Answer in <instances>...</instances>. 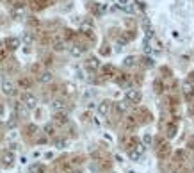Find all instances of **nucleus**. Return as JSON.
<instances>
[{"mask_svg": "<svg viewBox=\"0 0 194 173\" xmlns=\"http://www.w3.org/2000/svg\"><path fill=\"white\" fill-rule=\"evenodd\" d=\"M22 41L25 43V45H32V41H34V34L32 32H23V36H22Z\"/></svg>", "mask_w": 194, "mask_h": 173, "instance_id": "obj_14", "label": "nucleus"}, {"mask_svg": "<svg viewBox=\"0 0 194 173\" xmlns=\"http://www.w3.org/2000/svg\"><path fill=\"white\" fill-rule=\"evenodd\" d=\"M135 62H137V59H135V57H134V56H128V57H125V61H123V64H125L127 68H130V66H134Z\"/></svg>", "mask_w": 194, "mask_h": 173, "instance_id": "obj_16", "label": "nucleus"}, {"mask_svg": "<svg viewBox=\"0 0 194 173\" xmlns=\"http://www.w3.org/2000/svg\"><path fill=\"white\" fill-rule=\"evenodd\" d=\"M86 68L91 70V72H94V70H98V68H100V61H98L96 57H89L87 61H86Z\"/></svg>", "mask_w": 194, "mask_h": 173, "instance_id": "obj_6", "label": "nucleus"}, {"mask_svg": "<svg viewBox=\"0 0 194 173\" xmlns=\"http://www.w3.org/2000/svg\"><path fill=\"white\" fill-rule=\"evenodd\" d=\"M18 112H20V114H27V107L23 105V104H20V105H18Z\"/></svg>", "mask_w": 194, "mask_h": 173, "instance_id": "obj_23", "label": "nucleus"}, {"mask_svg": "<svg viewBox=\"0 0 194 173\" xmlns=\"http://www.w3.org/2000/svg\"><path fill=\"white\" fill-rule=\"evenodd\" d=\"M2 91H4L7 96H13L14 93H16V89H14V84L9 82V80H4V82H2Z\"/></svg>", "mask_w": 194, "mask_h": 173, "instance_id": "obj_4", "label": "nucleus"}, {"mask_svg": "<svg viewBox=\"0 0 194 173\" xmlns=\"http://www.w3.org/2000/svg\"><path fill=\"white\" fill-rule=\"evenodd\" d=\"M55 122H59V123H66L68 120H66V114H55Z\"/></svg>", "mask_w": 194, "mask_h": 173, "instance_id": "obj_21", "label": "nucleus"}, {"mask_svg": "<svg viewBox=\"0 0 194 173\" xmlns=\"http://www.w3.org/2000/svg\"><path fill=\"white\" fill-rule=\"evenodd\" d=\"M107 11V4H94V14H103Z\"/></svg>", "mask_w": 194, "mask_h": 173, "instance_id": "obj_15", "label": "nucleus"}, {"mask_svg": "<svg viewBox=\"0 0 194 173\" xmlns=\"http://www.w3.org/2000/svg\"><path fill=\"white\" fill-rule=\"evenodd\" d=\"M6 46L9 50H16L18 46H20V39L18 38H7L6 39Z\"/></svg>", "mask_w": 194, "mask_h": 173, "instance_id": "obj_9", "label": "nucleus"}, {"mask_svg": "<svg viewBox=\"0 0 194 173\" xmlns=\"http://www.w3.org/2000/svg\"><path fill=\"white\" fill-rule=\"evenodd\" d=\"M144 154V146L143 145H137L134 150H130L128 152V155H130V159L132 161H137V159H141V155Z\"/></svg>", "mask_w": 194, "mask_h": 173, "instance_id": "obj_3", "label": "nucleus"}, {"mask_svg": "<svg viewBox=\"0 0 194 173\" xmlns=\"http://www.w3.org/2000/svg\"><path fill=\"white\" fill-rule=\"evenodd\" d=\"M2 161H4V164H6V166H11L13 161H14L13 152H4V154H2Z\"/></svg>", "mask_w": 194, "mask_h": 173, "instance_id": "obj_12", "label": "nucleus"}, {"mask_svg": "<svg viewBox=\"0 0 194 173\" xmlns=\"http://www.w3.org/2000/svg\"><path fill=\"white\" fill-rule=\"evenodd\" d=\"M111 111V102H102L100 105H98V112H100V114H107V112Z\"/></svg>", "mask_w": 194, "mask_h": 173, "instance_id": "obj_13", "label": "nucleus"}, {"mask_svg": "<svg viewBox=\"0 0 194 173\" xmlns=\"http://www.w3.org/2000/svg\"><path fill=\"white\" fill-rule=\"evenodd\" d=\"M11 14H13V18H16V20H20V18H23V16H25V7H23V6L14 7Z\"/></svg>", "mask_w": 194, "mask_h": 173, "instance_id": "obj_11", "label": "nucleus"}, {"mask_svg": "<svg viewBox=\"0 0 194 173\" xmlns=\"http://www.w3.org/2000/svg\"><path fill=\"white\" fill-rule=\"evenodd\" d=\"M103 72H105V73H112V72H114V68H112V66H105V68H103Z\"/></svg>", "mask_w": 194, "mask_h": 173, "instance_id": "obj_27", "label": "nucleus"}, {"mask_svg": "<svg viewBox=\"0 0 194 173\" xmlns=\"http://www.w3.org/2000/svg\"><path fill=\"white\" fill-rule=\"evenodd\" d=\"M73 173H80V171H73Z\"/></svg>", "mask_w": 194, "mask_h": 173, "instance_id": "obj_30", "label": "nucleus"}, {"mask_svg": "<svg viewBox=\"0 0 194 173\" xmlns=\"http://www.w3.org/2000/svg\"><path fill=\"white\" fill-rule=\"evenodd\" d=\"M45 132H46V134H54V125H50V123H48V125L45 127Z\"/></svg>", "mask_w": 194, "mask_h": 173, "instance_id": "obj_24", "label": "nucleus"}, {"mask_svg": "<svg viewBox=\"0 0 194 173\" xmlns=\"http://www.w3.org/2000/svg\"><path fill=\"white\" fill-rule=\"evenodd\" d=\"M30 171L32 173H45V166H41V164H34V166H30Z\"/></svg>", "mask_w": 194, "mask_h": 173, "instance_id": "obj_18", "label": "nucleus"}, {"mask_svg": "<svg viewBox=\"0 0 194 173\" xmlns=\"http://www.w3.org/2000/svg\"><path fill=\"white\" fill-rule=\"evenodd\" d=\"M102 54H103V56H109V54H111V48H102Z\"/></svg>", "mask_w": 194, "mask_h": 173, "instance_id": "obj_28", "label": "nucleus"}, {"mask_svg": "<svg viewBox=\"0 0 194 173\" xmlns=\"http://www.w3.org/2000/svg\"><path fill=\"white\" fill-rule=\"evenodd\" d=\"M84 50H86V46L84 45H73L71 48H70V54H71L73 57H80L84 54Z\"/></svg>", "mask_w": 194, "mask_h": 173, "instance_id": "obj_8", "label": "nucleus"}, {"mask_svg": "<svg viewBox=\"0 0 194 173\" xmlns=\"http://www.w3.org/2000/svg\"><path fill=\"white\" fill-rule=\"evenodd\" d=\"M55 145H57V148H64V145H66V141L59 139V141H55Z\"/></svg>", "mask_w": 194, "mask_h": 173, "instance_id": "obj_26", "label": "nucleus"}, {"mask_svg": "<svg viewBox=\"0 0 194 173\" xmlns=\"http://www.w3.org/2000/svg\"><path fill=\"white\" fill-rule=\"evenodd\" d=\"M183 95H185V98H191V95H192L194 93V84H191V80H185V82H183Z\"/></svg>", "mask_w": 194, "mask_h": 173, "instance_id": "obj_7", "label": "nucleus"}, {"mask_svg": "<svg viewBox=\"0 0 194 173\" xmlns=\"http://www.w3.org/2000/svg\"><path fill=\"white\" fill-rule=\"evenodd\" d=\"M54 48H55V50H62V48H64V43H62V41H55V46H54Z\"/></svg>", "mask_w": 194, "mask_h": 173, "instance_id": "obj_25", "label": "nucleus"}, {"mask_svg": "<svg viewBox=\"0 0 194 173\" xmlns=\"http://www.w3.org/2000/svg\"><path fill=\"white\" fill-rule=\"evenodd\" d=\"M52 109H54V112H62L64 114V111H66V102L64 100H54V104H52Z\"/></svg>", "mask_w": 194, "mask_h": 173, "instance_id": "obj_5", "label": "nucleus"}, {"mask_svg": "<svg viewBox=\"0 0 194 173\" xmlns=\"http://www.w3.org/2000/svg\"><path fill=\"white\" fill-rule=\"evenodd\" d=\"M118 109H119V111H125V109H127V105H125V104H118Z\"/></svg>", "mask_w": 194, "mask_h": 173, "instance_id": "obj_29", "label": "nucleus"}, {"mask_svg": "<svg viewBox=\"0 0 194 173\" xmlns=\"http://www.w3.org/2000/svg\"><path fill=\"white\" fill-rule=\"evenodd\" d=\"M143 141H144V146H150V145H151V141H153V138H151L150 134H144Z\"/></svg>", "mask_w": 194, "mask_h": 173, "instance_id": "obj_20", "label": "nucleus"}, {"mask_svg": "<svg viewBox=\"0 0 194 173\" xmlns=\"http://www.w3.org/2000/svg\"><path fill=\"white\" fill-rule=\"evenodd\" d=\"M125 98H127V102H130V104H139L141 98H143V95H141V91L139 89H128L127 95H125Z\"/></svg>", "mask_w": 194, "mask_h": 173, "instance_id": "obj_1", "label": "nucleus"}, {"mask_svg": "<svg viewBox=\"0 0 194 173\" xmlns=\"http://www.w3.org/2000/svg\"><path fill=\"white\" fill-rule=\"evenodd\" d=\"M80 32L86 34V36H93L94 27L91 25V23H82V25H80Z\"/></svg>", "mask_w": 194, "mask_h": 173, "instance_id": "obj_10", "label": "nucleus"}, {"mask_svg": "<svg viewBox=\"0 0 194 173\" xmlns=\"http://www.w3.org/2000/svg\"><path fill=\"white\" fill-rule=\"evenodd\" d=\"M175 134H176V127H175V125H169V127H167V136H169V138H175Z\"/></svg>", "mask_w": 194, "mask_h": 173, "instance_id": "obj_19", "label": "nucleus"}, {"mask_svg": "<svg viewBox=\"0 0 194 173\" xmlns=\"http://www.w3.org/2000/svg\"><path fill=\"white\" fill-rule=\"evenodd\" d=\"M143 64H144V66H153V59H151V57H144Z\"/></svg>", "mask_w": 194, "mask_h": 173, "instance_id": "obj_22", "label": "nucleus"}, {"mask_svg": "<svg viewBox=\"0 0 194 173\" xmlns=\"http://www.w3.org/2000/svg\"><path fill=\"white\" fill-rule=\"evenodd\" d=\"M23 100V105L27 107V109H34V107L38 105V98L32 95V93H25V95L22 96Z\"/></svg>", "mask_w": 194, "mask_h": 173, "instance_id": "obj_2", "label": "nucleus"}, {"mask_svg": "<svg viewBox=\"0 0 194 173\" xmlns=\"http://www.w3.org/2000/svg\"><path fill=\"white\" fill-rule=\"evenodd\" d=\"M173 173H176V171H173Z\"/></svg>", "mask_w": 194, "mask_h": 173, "instance_id": "obj_31", "label": "nucleus"}, {"mask_svg": "<svg viewBox=\"0 0 194 173\" xmlns=\"http://www.w3.org/2000/svg\"><path fill=\"white\" fill-rule=\"evenodd\" d=\"M52 80V73L50 72H43L39 75V82H50Z\"/></svg>", "mask_w": 194, "mask_h": 173, "instance_id": "obj_17", "label": "nucleus"}]
</instances>
